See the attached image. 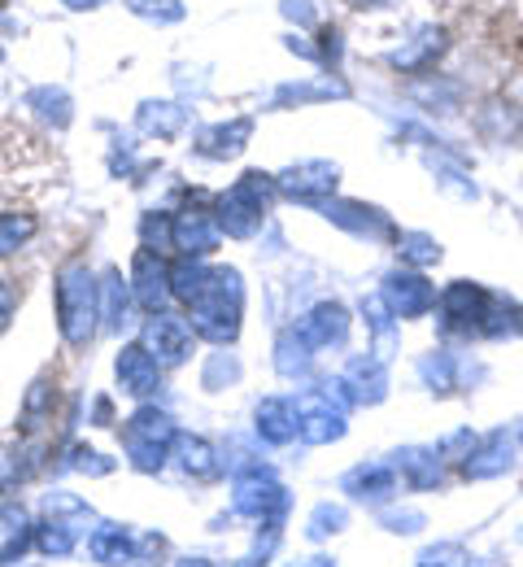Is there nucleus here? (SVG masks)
<instances>
[{
    "label": "nucleus",
    "instance_id": "nucleus-28",
    "mask_svg": "<svg viewBox=\"0 0 523 567\" xmlns=\"http://www.w3.org/2000/svg\"><path fill=\"white\" fill-rule=\"evenodd\" d=\"M179 127H184V110L179 105H166V101L140 105V132H149L157 141H170Z\"/></svg>",
    "mask_w": 523,
    "mask_h": 567
},
{
    "label": "nucleus",
    "instance_id": "nucleus-36",
    "mask_svg": "<svg viewBox=\"0 0 523 567\" xmlns=\"http://www.w3.org/2000/svg\"><path fill=\"white\" fill-rule=\"evenodd\" d=\"M140 236H145V249H166L170 245V218L166 214H145V223H140Z\"/></svg>",
    "mask_w": 523,
    "mask_h": 567
},
{
    "label": "nucleus",
    "instance_id": "nucleus-27",
    "mask_svg": "<svg viewBox=\"0 0 523 567\" xmlns=\"http://www.w3.org/2000/svg\"><path fill=\"white\" fill-rule=\"evenodd\" d=\"M210 267H201L197 258H184L179 267H170V297H179L184 306H192L201 292H206V284H210Z\"/></svg>",
    "mask_w": 523,
    "mask_h": 567
},
{
    "label": "nucleus",
    "instance_id": "nucleus-10",
    "mask_svg": "<svg viewBox=\"0 0 523 567\" xmlns=\"http://www.w3.org/2000/svg\"><path fill=\"white\" fill-rule=\"evenodd\" d=\"M336 184H341V166L336 162H301V166H289L275 179V188L284 197H293V202H327L336 193Z\"/></svg>",
    "mask_w": 523,
    "mask_h": 567
},
{
    "label": "nucleus",
    "instance_id": "nucleus-8",
    "mask_svg": "<svg viewBox=\"0 0 523 567\" xmlns=\"http://www.w3.org/2000/svg\"><path fill=\"white\" fill-rule=\"evenodd\" d=\"M192 323L179 319V315H166L157 310L149 323H145V350L157 358V367H179L192 354Z\"/></svg>",
    "mask_w": 523,
    "mask_h": 567
},
{
    "label": "nucleus",
    "instance_id": "nucleus-9",
    "mask_svg": "<svg viewBox=\"0 0 523 567\" xmlns=\"http://www.w3.org/2000/svg\"><path fill=\"white\" fill-rule=\"evenodd\" d=\"M332 389H336L345 402L375 406V402H384V393H388V362L379 354H358L345 367L341 380H332Z\"/></svg>",
    "mask_w": 523,
    "mask_h": 567
},
{
    "label": "nucleus",
    "instance_id": "nucleus-33",
    "mask_svg": "<svg viewBox=\"0 0 523 567\" xmlns=\"http://www.w3.org/2000/svg\"><path fill=\"white\" fill-rule=\"evenodd\" d=\"M349 524V515H345V506H332V502H323L314 515H310V542H323V537H332V533H341Z\"/></svg>",
    "mask_w": 523,
    "mask_h": 567
},
{
    "label": "nucleus",
    "instance_id": "nucleus-20",
    "mask_svg": "<svg viewBox=\"0 0 523 567\" xmlns=\"http://www.w3.org/2000/svg\"><path fill=\"white\" fill-rule=\"evenodd\" d=\"M446 49V31L441 27H423L415 40H406L397 53H393V66L397 71H428Z\"/></svg>",
    "mask_w": 523,
    "mask_h": 567
},
{
    "label": "nucleus",
    "instance_id": "nucleus-32",
    "mask_svg": "<svg viewBox=\"0 0 523 567\" xmlns=\"http://www.w3.org/2000/svg\"><path fill=\"white\" fill-rule=\"evenodd\" d=\"M31 105H40V114H44L49 123H57V127L71 123V96H66L62 87H35V92H31Z\"/></svg>",
    "mask_w": 523,
    "mask_h": 567
},
{
    "label": "nucleus",
    "instance_id": "nucleus-30",
    "mask_svg": "<svg viewBox=\"0 0 523 567\" xmlns=\"http://www.w3.org/2000/svg\"><path fill=\"white\" fill-rule=\"evenodd\" d=\"M397 254H401L406 262H415V267L441 262V245H437L432 236H423V231H401V236H397Z\"/></svg>",
    "mask_w": 523,
    "mask_h": 567
},
{
    "label": "nucleus",
    "instance_id": "nucleus-46",
    "mask_svg": "<svg viewBox=\"0 0 523 567\" xmlns=\"http://www.w3.org/2000/svg\"><path fill=\"white\" fill-rule=\"evenodd\" d=\"M520 445H523V432H520Z\"/></svg>",
    "mask_w": 523,
    "mask_h": 567
},
{
    "label": "nucleus",
    "instance_id": "nucleus-4",
    "mask_svg": "<svg viewBox=\"0 0 523 567\" xmlns=\"http://www.w3.org/2000/svg\"><path fill=\"white\" fill-rule=\"evenodd\" d=\"M236 515L258 519V524H280L289 511V489L275 481V472L266 463H253L244 472H236V494H231Z\"/></svg>",
    "mask_w": 523,
    "mask_h": 567
},
{
    "label": "nucleus",
    "instance_id": "nucleus-7",
    "mask_svg": "<svg viewBox=\"0 0 523 567\" xmlns=\"http://www.w3.org/2000/svg\"><path fill=\"white\" fill-rule=\"evenodd\" d=\"M441 332L446 337H471V332H484V319H489V306L493 297L471 280H453L441 292Z\"/></svg>",
    "mask_w": 523,
    "mask_h": 567
},
{
    "label": "nucleus",
    "instance_id": "nucleus-25",
    "mask_svg": "<svg viewBox=\"0 0 523 567\" xmlns=\"http://www.w3.org/2000/svg\"><path fill=\"white\" fill-rule=\"evenodd\" d=\"M132 284L123 280L118 271H105V284H101V319H105V328L109 332H118L123 323H127V315H132Z\"/></svg>",
    "mask_w": 523,
    "mask_h": 567
},
{
    "label": "nucleus",
    "instance_id": "nucleus-43",
    "mask_svg": "<svg viewBox=\"0 0 523 567\" xmlns=\"http://www.w3.org/2000/svg\"><path fill=\"white\" fill-rule=\"evenodd\" d=\"M175 567H215V564H210V559H179Z\"/></svg>",
    "mask_w": 523,
    "mask_h": 567
},
{
    "label": "nucleus",
    "instance_id": "nucleus-29",
    "mask_svg": "<svg viewBox=\"0 0 523 567\" xmlns=\"http://www.w3.org/2000/svg\"><path fill=\"white\" fill-rule=\"evenodd\" d=\"M31 236H35V218H31V214H18V210L0 214V258L18 254Z\"/></svg>",
    "mask_w": 523,
    "mask_h": 567
},
{
    "label": "nucleus",
    "instance_id": "nucleus-35",
    "mask_svg": "<svg viewBox=\"0 0 523 567\" xmlns=\"http://www.w3.org/2000/svg\"><path fill=\"white\" fill-rule=\"evenodd\" d=\"M127 9L140 13V18H153V22H179L184 18L179 0H127Z\"/></svg>",
    "mask_w": 523,
    "mask_h": 567
},
{
    "label": "nucleus",
    "instance_id": "nucleus-2",
    "mask_svg": "<svg viewBox=\"0 0 523 567\" xmlns=\"http://www.w3.org/2000/svg\"><path fill=\"white\" fill-rule=\"evenodd\" d=\"M240 306H244L240 271H231V267L215 271L210 284H206V292L188 306L192 310V332L206 337V341H215V346L236 341V332H240Z\"/></svg>",
    "mask_w": 523,
    "mask_h": 567
},
{
    "label": "nucleus",
    "instance_id": "nucleus-23",
    "mask_svg": "<svg viewBox=\"0 0 523 567\" xmlns=\"http://www.w3.org/2000/svg\"><path fill=\"white\" fill-rule=\"evenodd\" d=\"M249 136H253V123H249V118H231L223 127H206L197 148H201L206 157H236V153L249 144Z\"/></svg>",
    "mask_w": 523,
    "mask_h": 567
},
{
    "label": "nucleus",
    "instance_id": "nucleus-42",
    "mask_svg": "<svg viewBox=\"0 0 523 567\" xmlns=\"http://www.w3.org/2000/svg\"><path fill=\"white\" fill-rule=\"evenodd\" d=\"M62 4H71V9H96V4H105V0H62Z\"/></svg>",
    "mask_w": 523,
    "mask_h": 567
},
{
    "label": "nucleus",
    "instance_id": "nucleus-15",
    "mask_svg": "<svg viewBox=\"0 0 523 567\" xmlns=\"http://www.w3.org/2000/svg\"><path fill=\"white\" fill-rule=\"evenodd\" d=\"M341 489L349 497H358V502L384 506V502L397 497V467H393V463H363V467H354V472L341 481Z\"/></svg>",
    "mask_w": 523,
    "mask_h": 567
},
{
    "label": "nucleus",
    "instance_id": "nucleus-18",
    "mask_svg": "<svg viewBox=\"0 0 523 567\" xmlns=\"http://www.w3.org/2000/svg\"><path fill=\"white\" fill-rule=\"evenodd\" d=\"M87 555L105 567H140V546L123 524H101L87 542Z\"/></svg>",
    "mask_w": 523,
    "mask_h": 567
},
{
    "label": "nucleus",
    "instance_id": "nucleus-39",
    "mask_svg": "<svg viewBox=\"0 0 523 567\" xmlns=\"http://www.w3.org/2000/svg\"><path fill=\"white\" fill-rule=\"evenodd\" d=\"M379 519H384L393 533H419V528H423V515H419V511H384Z\"/></svg>",
    "mask_w": 523,
    "mask_h": 567
},
{
    "label": "nucleus",
    "instance_id": "nucleus-1",
    "mask_svg": "<svg viewBox=\"0 0 523 567\" xmlns=\"http://www.w3.org/2000/svg\"><path fill=\"white\" fill-rule=\"evenodd\" d=\"M96 319H101V284L92 280L87 262H71L57 276V323L66 346L83 350L96 337Z\"/></svg>",
    "mask_w": 523,
    "mask_h": 567
},
{
    "label": "nucleus",
    "instance_id": "nucleus-45",
    "mask_svg": "<svg viewBox=\"0 0 523 567\" xmlns=\"http://www.w3.org/2000/svg\"><path fill=\"white\" fill-rule=\"evenodd\" d=\"M363 4H388V0H363Z\"/></svg>",
    "mask_w": 523,
    "mask_h": 567
},
{
    "label": "nucleus",
    "instance_id": "nucleus-5",
    "mask_svg": "<svg viewBox=\"0 0 523 567\" xmlns=\"http://www.w3.org/2000/svg\"><path fill=\"white\" fill-rule=\"evenodd\" d=\"M293 411H297V436L305 441V445H332V441L345 436L349 402H345L332 384H323V389H305L297 402H293Z\"/></svg>",
    "mask_w": 523,
    "mask_h": 567
},
{
    "label": "nucleus",
    "instance_id": "nucleus-16",
    "mask_svg": "<svg viewBox=\"0 0 523 567\" xmlns=\"http://www.w3.org/2000/svg\"><path fill=\"white\" fill-rule=\"evenodd\" d=\"M297 332L305 337V346H310V350L341 346V341H345V332H349V310H345V306H336V301H323V306H314V310L301 319Z\"/></svg>",
    "mask_w": 523,
    "mask_h": 567
},
{
    "label": "nucleus",
    "instance_id": "nucleus-22",
    "mask_svg": "<svg viewBox=\"0 0 523 567\" xmlns=\"http://www.w3.org/2000/svg\"><path fill=\"white\" fill-rule=\"evenodd\" d=\"M258 436L271 445H289L297 436V411L289 398H266L258 406Z\"/></svg>",
    "mask_w": 523,
    "mask_h": 567
},
{
    "label": "nucleus",
    "instance_id": "nucleus-44",
    "mask_svg": "<svg viewBox=\"0 0 523 567\" xmlns=\"http://www.w3.org/2000/svg\"><path fill=\"white\" fill-rule=\"evenodd\" d=\"M293 567H336L332 559H305V564H293Z\"/></svg>",
    "mask_w": 523,
    "mask_h": 567
},
{
    "label": "nucleus",
    "instance_id": "nucleus-38",
    "mask_svg": "<svg viewBox=\"0 0 523 567\" xmlns=\"http://www.w3.org/2000/svg\"><path fill=\"white\" fill-rule=\"evenodd\" d=\"M318 96H341V87H332V83H323V87H314V83L280 87V101H318Z\"/></svg>",
    "mask_w": 523,
    "mask_h": 567
},
{
    "label": "nucleus",
    "instance_id": "nucleus-26",
    "mask_svg": "<svg viewBox=\"0 0 523 567\" xmlns=\"http://www.w3.org/2000/svg\"><path fill=\"white\" fill-rule=\"evenodd\" d=\"M310 358H314V350L305 346V337H301L297 328H289V332L280 337V346H275V371H280L284 380H297V375L310 371Z\"/></svg>",
    "mask_w": 523,
    "mask_h": 567
},
{
    "label": "nucleus",
    "instance_id": "nucleus-21",
    "mask_svg": "<svg viewBox=\"0 0 523 567\" xmlns=\"http://www.w3.org/2000/svg\"><path fill=\"white\" fill-rule=\"evenodd\" d=\"M393 467L406 476L410 489H437V485H441V450H419V445H410V450L397 454Z\"/></svg>",
    "mask_w": 523,
    "mask_h": 567
},
{
    "label": "nucleus",
    "instance_id": "nucleus-11",
    "mask_svg": "<svg viewBox=\"0 0 523 567\" xmlns=\"http://www.w3.org/2000/svg\"><path fill=\"white\" fill-rule=\"evenodd\" d=\"M384 301H388V310L397 315V319H419V315H428L432 306H437V288L423 280L419 271H393L388 280H384V292H379Z\"/></svg>",
    "mask_w": 523,
    "mask_h": 567
},
{
    "label": "nucleus",
    "instance_id": "nucleus-24",
    "mask_svg": "<svg viewBox=\"0 0 523 567\" xmlns=\"http://www.w3.org/2000/svg\"><path fill=\"white\" fill-rule=\"evenodd\" d=\"M175 458H179V467H184L192 481H210V476H219L215 445L201 441V436H175Z\"/></svg>",
    "mask_w": 523,
    "mask_h": 567
},
{
    "label": "nucleus",
    "instance_id": "nucleus-6",
    "mask_svg": "<svg viewBox=\"0 0 523 567\" xmlns=\"http://www.w3.org/2000/svg\"><path fill=\"white\" fill-rule=\"evenodd\" d=\"M175 424H170V415L166 411H153V406H140L127 427H123V450H127V458L140 467V472H157L161 463H166V450L175 445Z\"/></svg>",
    "mask_w": 523,
    "mask_h": 567
},
{
    "label": "nucleus",
    "instance_id": "nucleus-47",
    "mask_svg": "<svg viewBox=\"0 0 523 567\" xmlns=\"http://www.w3.org/2000/svg\"><path fill=\"white\" fill-rule=\"evenodd\" d=\"M0 58H4V49H0Z\"/></svg>",
    "mask_w": 523,
    "mask_h": 567
},
{
    "label": "nucleus",
    "instance_id": "nucleus-17",
    "mask_svg": "<svg viewBox=\"0 0 523 567\" xmlns=\"http://www.w3.org/2000/svg\"><path fill=\"white\" fill-rule=\"evenodd\" d=\"M323 214H327L336 227H345V231H354V236H363V240H384V236H393L388 214H379L375 206H363V202H323Z\"/></svg>",
    "mask_w": 523,
    "mask_h": 567
},
{
    "label": "nucleus",
    "instance_id": "nucleus-31",
    "mask_svg": "<svg viewBox=\"0 0 523 567\" xmlns=\"http://www.w3.org/2000/svg\"><path fill=\"white\" fill-rule=\"evenodd\" d=\"M458 358L446 354V350H437V354H428L423 362H419V375L432 384V389H453L458 384Z\"/></svg>",
    "mask_w": 523,
    "mask_h": 567
},
{
    "label": "nucleus",
    "instance_id": "nucleus-40",
    "mask_svg": "<svg viewBox=\"0 0 523 567\" xmlns=\"http://www.w3.org/2000/svg\"><path fill=\"white\" fill-rule=\"evenodd\" d=\"M13 306H18V288L9 280H0V332H4V323L13 319Z\"/></svg>",
    "mask_w": 523,
    "mask_h": 567
},
{
    "label": "nucleus",
    "instance_id": "nucleus-12",
    "mask_svg": "<svg viewBox=\"0 0 523 567\" xmlns=\"http://www.w3.org/2000/svg\"><path fill=\"white\" fill-rule=\"evenodd\" d=\"M170 245L184 249V258H206L219 249V218L206 210H179L170 218Z\"/></svg>",
    "mask_w": 523,
    "mask_h": 567
},
{
    "label": "nucleus",
    "instance_id": "nucleus-41",
    "mask_svg": "<svg viewBox=\"0 0 523 567\" xmlns=\"http://www.w3.org/2000/svg\"><path fill=\"white\" fill-rule=\"evenodd\" d=\"M289 18H301V22H305V18H310V4H305V0H289Z\"/></svg>",
    "mask_w": 523,
    "mask_h": 567
},
{
    "label": "nucleus",
    "instance_id": "nucleus-34",
    "mask_svg": "<svg viewBox=\"0 0 523 567\" xmlns=\"http://www.w3.org/2000/svg\"><path fill=\"white\" fill-rule=\"evenodd\" d=\"M66 467H71V472H87V476H109V472H114V463H109L105 454L87 450V445H71V450H66Z\"/></svg>",
    "mask_w": 523,
    "mask_h": 567
},
{
    "label": "nucleus",
    "instance_id": "nucleus-3",
    "mask_svg": "<svg viewBox=\"0 0 523 567\" xmlns=\"http://www.w3.org/2000/svg\"><path fill=\"white\" fill-rule=\"evenodd\" d=\"M275 193H280V188H275V179H271V175H262V171L240 175L223 197H219V231L236 236V240L253 236V231L262 227L266 210H271Z\"/></svg>",
    "mask_w": 523,
    "mask_h": 567
},
{
    "label": "nucleus",
    "instance_id": "nucleus-13",
    "mask_svg": "<svg viewBox=\"0 0 523 567\" xmlns=\"http://www.w3.org/2000/svg\"><path fill=\"white\" fill-rule=\"evenodd\" d=\"M132 297L140 310L157 315L166 301H170V267L153 254V249H140L136 254V267H132Z\"/></svg>",
    "mask_w": 523,
    "mask_h": 567
},
{
    "label": "nucleus",
    "instance_id": "nucleus-14",
    "mask_svg": "<svg viewBox=\"0 0 523 567\" xmlns=\"http://www.w3.org/2000/svg\"><path fill=\"white\" fill-rule=\"evenodd\" d=\"M511 463H515V436H511L506 427H498V432L484 436L480 450H471V454L462 458V476H467V481H493V476L511 472Z\"/></svg>",
    "mask_w": 523,
    "mask_h": 567
},
{
    "label": "nucleus",
    "instance_id": "nucleus-19",
    "mask_svg": "<svg viewBox=\"0 0 523 567\" xmlns=\"http://www.w3.org/2000/svg\"><path fill=\"white\" fill-rule=\"evenodd\" d=\"M114 371H118L123 393H132V398H149V393H157L161 367H157V358H153L145 346H127V350L118 354V362H114Z\"/></svg>",
    "mask_w": 523,
    "mask_h": 567
},
{
    "label": "nucleus",
    "instance_id": "nucleus-37",
    "mask_svg": "<svg viewBox=\"0 0 523 567\" xmlns=\"http://www.w3.org/2000/svg\"><path fill=\"white\" fill-rule=\"evenodd\" d=\"M419 567H467V550L462 546H437V550H428L423 559H419Z\"/></svg>",
    "mask_w": 523,
    "mask_h": 567
}]
</instances>
